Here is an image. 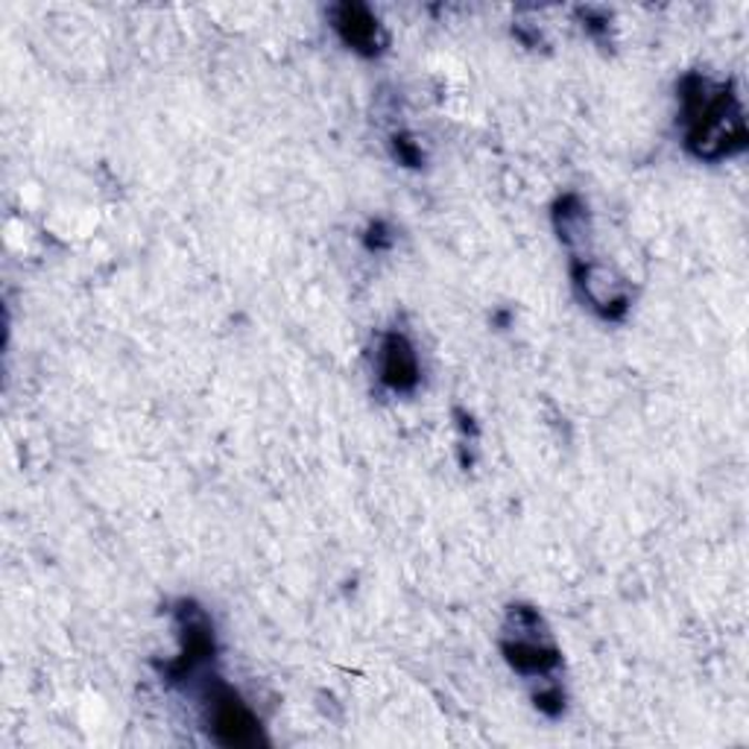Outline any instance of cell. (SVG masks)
<instances>
[{
  "mask_svg": "<svg viewBox=\"0 0 749 749\" xmlns=\"http://www.w3.org/2000/svg\"><path fill=\"white\" fill-rule=\"evenodd\" d=\"M337 27H340L342 35L351 44H378V21H372L360 7L342 9V18Z\"/></svg>",
  "mask_w": 749,
  "mask_h": 749,
  "instance_id": "3957f363",
  "label": "cell"
},
{
  "mask_svg": "<svg viewBox=\"0 0 749 749\" xmlns=\"http://www.w3.org/2000/svg\"><path fill=\"white\" fill-rule=\"evenodd\" d=\"M688 144L703 159H720L743 147V117L726 88L697 83L685 94Z\"/></svg>",
  "mask_w": 749,
  "mask_h": 749,
  "instance_id": "6da1fadb",
  "label": "cell"
},
{
  "mask_svg": "<svg viewBox=\"0 0 749 749\" xmlns=\"http://www.w3.org/2000/svg\"><path fill=\"white\" fill-rule=\"evenodd\" d=\"M381 355V378L395 390H408L416 381V355L410 349L404 337H390L383 342Z\"/></svg>",
  "mask_w": 749,
  "mask_h": 749,
  "instance_id": "7a4b0ae2",
  "label": "cell"
}]
</instances>
